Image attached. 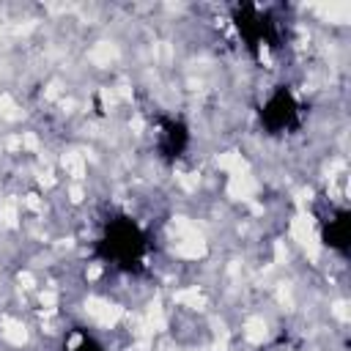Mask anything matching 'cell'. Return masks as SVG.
I'll return each mask as SVG.
<instances>
[{"mask_svg":"<svg viewBox=\"0 0 351 351\" xmlns=\"http://www.w3.org/2000/svg\"><path fill=\"white\" fill-rule=\"evenodd\" d=\"M88 313L99 321V324L113 327L115 321H118V316H121V307L107 305V302H102V299H91V302H88Z\"/></svg>","mask_w":351,"mask_h":351,"instance_id":"6da1fadb","label":"cell"},{"mask_svg":"<svg viewBox=\"0 0 351 351\" xmlns=\"http://www.w3.org/2000/svg\"><path fill=\"white\" fill-rule=\"evenodd\" d=\"M258 190V184L252 181L247 173H239V176H230V187L228 192L233 198H252V192Z\"/></svg>","mask_w":351,"mask_h":351,"instance_id":"7a4b0ae2","label":"cell"},{"mask_svg":"<svg viewBox=\"0 0 351 351\" xmlns=\"http://www.w3.org/2000/svg\"><path fill=\"white\" fill-rule=\"evenodd\" d=\"M176 252L184 255V258H198V255L206 252V245H203V239H200L198 233H190L187 239H181V242L176 245Z\"/></svg>","mask_w":351,"mask_h":351,"instance_id":"3957f363","label":"cell"},{"mask_svg":"<svg viewBox=\"0 0 351 351\" xmlns=\"http://www.w3.org/2000/svg\"><path fill=\"white\" fill-rule=\"evenodd\" d=\"M3 337H6L8 343L22 346L25 343V327L22 324H17V321H11V318H6L3 321Z\"/></svg>","mask_w":351,"mask_h":351,"instance_id":"277c9868","label":"cell"},{"mask_svg":"<svg viewBox=\"0 0 351 351\" xmlns=\"http://www.w3.org/2000/svg\"><path fill=\"white\" fill-rule=\"evenodd\" d=\"M63 168L69 170L74 178H83V173H85V159H83L77 151H69V154H63Z\"/></svg>","mask_w":351,"mask_h":351,"instance_id":"5b68a950","label":"cell"},{"mask_svg":"<svg viewBox=\"0 0 351 351\" xmlns=\"http://www.w3.org/2000/svg\"><path fill=\"white\" fill-rule=\"evenodd\" d=\"M220 168L230 170L233 176H239V173H247V162L242 159L239 154H225V157H220Z\"/></svg>","mask_w":351,"mask_h":351,"instance_id":"8992f818","label":"cell"},{"mask_svg":"<svg viewBox=\"0 0 351 351\" xmlns=\"http://www.w3.org/2000/svg\"><path fill=\"white\" fill-rule=\"evenodd\" d=\"M291 233L305 245L307 239L313 236V225H310V217H297V220L291 222Z\"/></svg>","mask_w":351,"mask_h":351,"instance_id":"52a82bcc","label":"cell"},{"mask_svg":"<svg viewBox=\"0 0 351 351\" xmlns=\"http://www.w3.org/2000/svg\"><path fill=\"white\" fill-rule=\"evenodd\" d=\"M176 302H181V305H190V307H203L206 305V299H203V294H198V288H192V291H178L176 294Z\"/></svg>","mask_w":351,"mask_h":351,"instance_id":"ba28073f","label":"cell"},{"mask_svg":"<svg viewBox=\"0 0 351 351\" xmlns=\"http://www.w3.org/2000/svg\"><path fill=\"white\" fill-rule=\"evenodd\" d=\"M247 340H250V343H261V340H263V335H266V324H263V321L261 318H250L247 321Z\"/></svg>","mask_w":351,"mask_h":351,"instance_id":"9c48e42d","label":"cell"},{"mask_svg":"<svg viewBox=\"0 0 351 351\" xmlns=\"http://www.w3.org/2000/svg\"><path fill=\"white\" fill-rule=\"evenodd\" d=\"M148 324H151L154 329H165V318H162L159 305H151V310H148Z\"/></svg>","mask_w":351,"mask_h":351,"instance_id":"30bf717a","label":"cell"},{"mask_svg":"<svg viewBox=\"0 0 351 351\" xmlns=\"http://www.w3.org/2000/svg\"><path fill=\"white\" fill-rule=\"evenodd\" d=\"M0 217H3L6 225H17V209H14V203H6V206L0 209Z\"/></svg>","mask_w":351,"mask_h":351,"instance_id":"8fae6325","label":"cell"},{"mask_svg":"<svg viewBox=\"0 0 351 351\" xmlns=\"http://www.w3.org/2000/svg\"><path fill=\"white\" fill-rule=\"evenodd\" d=\"M107 58H113V50H110V44H105L99 53H93V61H107Z\"/></svg>","mask_w":351,"mask_h":351,"instance_id":"7c38bea8","label":"cell"},{"mask_svg":"<svg viewBox=\"0 0 351 351\" xmlns=\"http://www.w3.org/2000/svg\"><path fill=\"white\" fill-rule=\"evenodd\" d=\"M41 305H47V310H53V305H55V294L53 291H44V294H41Z\"/></svg>","mask_w":351,"mask_h":351,"instance_id":"4fadbf2b","label":"cell"},{"mask_svg":"<svg viewBox=\"0 0 351 351\" xmlns=\"http://www.w3.org/2000/svg\"><path fill=\"white\" fill-rule=\"evenodd\" d=\"M25 203H28V206H31V209H36V211H38V209H41V203H38V200H36V195H28V198H25Z\"/></svg>","mask_w":351,"mask_h":351,"instance_id":"5bb4252c","label":"cell"},{"mask_svg":"<svg viewBox=\"0 0 351 351\" xmlns=\"http://www.w3.org/2000/svg\"><path fill=\"white\" fill-rule=\"evenodd\" d=\"M22 143L28 145V148H36V138H33V135H25V138H22Z\"/></svg>","mask_w":351,"mask_h":351,"instance_id":"9a60e30c","label":"cell"},{"mask_svg":"<svg viewBox=\"0 0 351 351\" xmlns=\"http://www.w3.org/2000/svg\"><path fill=\"white\" fill-rule=\"evenodd\" d=\"M71 200H83V190H80V187H74V190H71Z\"/></svg>","mask_w":351,"mask_h":351,"instance_id":"2e32d148","label":"cell"},{"mask_svg":"<svg viewBox=\"0 0 351 351\" xmlns=\"http://www.w3.org/2000/svg\"><path fill=\"white\" fill-rule=\"evenodd\" d=\"M99 275H102V269H99V266H91V269H88V277H91V280H96Z\"/></svg>","mask_w":351,"mask_h":351,"instance_id":"e0dca14e","label":"cell"},{"mask_svg":"<svg viewBox=\"0 0 351 351\" xmlns=\"http://www.w3.org/2000/svg\"><path fill=\"white\" fill-rule=\"evenodd\" d=\"M335 313L340 316V318H346V305H343V302H337V305H335Z\"/></svg>","mask_w":351,"mask_h":351,"instance_id":"ac0fdd59","label":"cell"},{"mask_svg":"<svg viewBox=\"0 0 351 351\" xmlns=\"http://www.w3.org/2000/svg\"><path fill=\"white\" fill-rule=\"evenodd\" d=\"M19 282H25V285H31V282H33V277L28 275V272H25V275H19Z\"/></svg>","mask_w":351,"mask_h":351,"instance_id":"d6986e66","label":"cell"}]
</instances>
